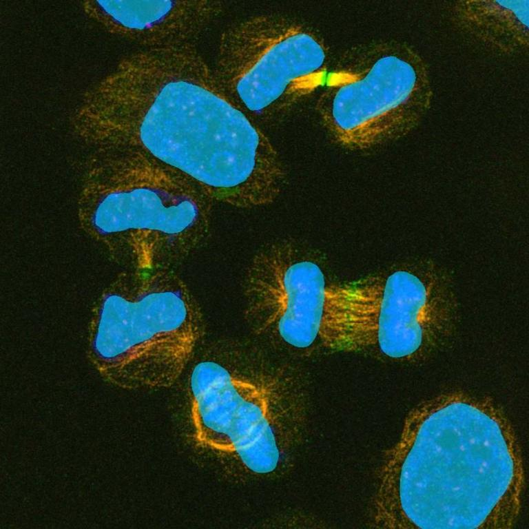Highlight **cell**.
<instances>
[{
  "instance_id": "cell-1",
  "label": "cell",
  "mask_w": 529,
  "mask_h": 529,
  "mask_svg": "<svg viewBox=\"0 0 529 529\" xmlns=\"http://www.w3.org/2000/svg\"><path fill=\"white\" fill-rule=\"evenodd\" d=\"M72 123L97 149L141 153L236 209L273 203L287 182L276 147L227 96L196 45L125 56L84 94Z\"/></svg>"
},
{
  "instance_id": "cell-2",
  "label": "cell",
  "mask_w": 529,
  "mask_h": 529,
  "mask_svg": "<svg viewBox=\"0 0 529 529\" xmlns=\"http://www.w3.org/2000/svg\"><path fill=\"white\" fill-rule=\"evenodd\" d=\"M523 489L512 427L490 397L455 390L417 404L377 473L369 523L388 528H506Z\"/></svg>"
},
{
  "instance_id": "cell-3",
  "label": "cell",
  "mask_w": 529,
  "mask_h": 529,
  "mask_svg": "<svg viewBox=\"0 0 529 529\" xmlns=\"http://www.w3.org/2000/svg\"><path fill=\"white\" fill-rule=\"evenodd\" d=\"M304 380L239 342L216 344L198 358L187 381L194 441L250 477L288 473L309 430Z\"/></svg>"
},
{
  "instance_id": "cell-4",
  "label": "cell",
  "mask_w": 529,
  "mask_h": 529,
  "mask_svg": "<svg viewBox=\"0 0 529 529\" xmlns=\"http://www.w3.org/2000/svg\"><path fill=\"white\" fill-rule=\"evenodd\" d=\"M214 202L194 182L137 152H101L83 187V225L126 242L135 268H174L207 242Z\"/></svg>"
},
{
  "instance_id": "cell-5",
  "label": "cell",
  "mask_w": 529,
  "mask_h": 529,
  "mask_svg": "<svg viewBox=\"0 0 529 529\" xmlns=\"http://www.w3.org/2000/svg\"><path fill=\"white\" fill-rule=\"evenodd\" d=\"M434 88L428 62L408 42L355 44L332 63L315 113L331 139L351 152H373L412 134L428 116Z\"/></svg>"
},
{
  "instance_id": "cell-6",
  "label": "cell",
  "mask_w": 529,
  "mask_h": 529,
  "mask_svg": "<svg viewBox=\"0 0 529 529\" xmlns=\"http://www.w3.org/2000/svg\"><path fill=\"white\" fill-rule=\"evenodd\" d=\"M343 316V352L419 366L454 345L462 312L451 273L417 258L346 282Z\"/></svg>"
},
{
  "instance_id": "cell-7",
  "label": "cell",
  "mask_w": 529,
  "mask_h": 529,
  "mask_svg": "<svg viewBox=\"0 0 529 529\" xmlns=\"http://www.w3.org/2000/svg\"><path fill=\"white\" fill-rule=\"evenodd\" d=\"M107 296L95 353L134 386L174 384L198 353L205 324L199 303L173 268L135 269Z\"/></svg>"
},
{
  "instance_id": "cell-8",
  "label": "cell",
  "mask_w": 529,
  "mask_h": 529,
  "mask_svg": "<svg viewBox=\"0 0 529 529\" xmlns=\"http://www.w3.org/2000/svg\"><path fill=\"white\" fill-rule=\"evenodd\" d=\"M314 28L276 13L253 14L221 33L215 75L227 96L258 124H271L319 93L331 66Z\"/></svg>"
},
{
  "instance_id": "cell-9",
  "label": "cell",
  "mask_w": 529,
  "mask_h": 529,
  "mask_svg": "<svg viewBox=\"0 0 529 529\" xmlns=\"http://www.w3.org/2000/svg\"><path fill=\"white\" fill-rule=\"evenodd\" d=\"M341 282L327 280L314 253L280 240L251 259L243 287L245 321L254 335L285 347L335 351Z\"/></svg>"
},
{
  "instance_id": "cell-10",
  "label": "cell",
  "mask_w": 529,
  "mask_h": 529,
  "mask_svg": "<svg viewBox=\"0 0 529 529\" xmlns=\"http://www.w3.org/2000/svg\"><path fill=\"white\" fill-rule=\"evenodd\" d=\"M84 13L110 34L143 49L196 45L223 14L219 1H86Z\"/></svg>"
},
{
  "instance_id": "cell-11",
  "label": "cell",
  "mask_w": 529,
  "mask_h": 529,
  "mask_svg": "<svg viewBox=\"0 0 529 529\" xmlns=\"http://www.w3.org/2000/svg\"><path fill=\"white\" fill-rule=\"evenodd\" d=\"M452 25L465 37L502 55L527 52L529 0H461L448 9Z\"/></svg>"
},
{
  "instance_id": "cell-12",
  "label": "cell",
  "mask_w": 529,
  "mask_h": 529,
  "mask_svg": "<svg viewBox=\"0 0 529 529\" xmlns=\"http://www.w3.org/2000/svg\"><path fill=\"white\" fill-rule=\"evenodd\" d=\"M342 292H343V283H342ZM339 349H340V347H339Z\"/></svg>"
}]
</instances>
